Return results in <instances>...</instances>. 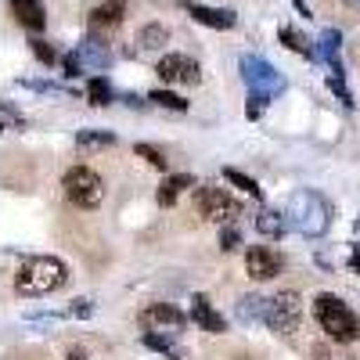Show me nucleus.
<instances>
[{
	"instance_id": "nucleus-1",
	"label": "nucleus",
	"mask_w": 360,
	"mask_h": 360,
	"mask_svg": "<svg viewBox=\"0 0 360 360\" xmlns=\"http://www.w3.org/2000/svg\"><path fill=\"white\" fill-rule=\"evenodd\" d=\"M69 270L58 256H33L15 270V292L22 295H51L65 285Z\"/></svg>"
},
{
	"instance_id": "nucleus-2",
	"label": "nucleus",
	"mask_w": 360,
	"mask_h": 360,
	"mask_svg": "<svg viewBox=\"0 0 360 360\" xmlns=\"http://www.w3.org/2000/svg\"><path fill=\"white\" fill-rule=\"evenodd\" d=\"M242 79H245V86H249V119H256L259 112H263V105L266 101H274L281 90H285V76L270 65V62H263V58H256V54H245L242 58Z\"/></svg>"
},
{
	"instance_id": "nucleus-3",
	"label": "nucleus",
	"mask_w": 360,
	"mask_h": 360,
	"mask_svg": "<svg viewBox=\"0 0 360 360\" xmlns=\"http://www.w3.org/2000/svg\"><path fill=\"white\" fill-rule=\"evenodd\" d=\"M314 317H317V324L328 332V339L332 342H356L360 339V321H356V314L342 303L339 295H328V292H321L317 299H314Z\"/></svg>"
},
{
	"instance_id": "nucleus-4",
	"label": "nucleus",
	"mask_w": 360,
	"mask_h": 360,
	"mask_svg": "<svg viewBox=\"0 0 360 360\" xmlns=\"http://www.w3.org/2000/svg\"><path fill=\"white\" fill-rule=\"evenodd\" d=\"M285 217H288V224H292L299 234L321 238V234L328 231V224H332V209H328V202H324L317 191H299V195H292Z\"/></svg>"
},
{
	"instance_id": "nucleus-5",
	"label": "nucleus",
	"mask_w": 360,
	"mask_h": 360,
	"mask_svg": "<svg viewBox=\"0 0 360 360\" xmlns=\"http://www.w3.org/2000/svg\"><path fill=\"white\" fill-rule=\"evenodd\" d=\"M62 188H65L69 202L79 205V209H94L105 198V180L94 169H86V166H72L65 173V180H62Z\"/></svg>"
},
{
	"instance_id": "nucleus-6",
	"label": "nucleus",
	"mask_w": 360,
	"mask_h": 360,
	"mask_svg": "<svg viewBox=\"0 0 360 360\" xmlns=\"http://www.w3.org/2000/svg\"><path fill=\"white\" fill-rule=\"evenodd\" d=\"M299 317H303V299L299 292H278L266 299V310H263V321L274 328V332L288 335L299 328Z\"/></svg>"
},
{
	"instance_id": "nucleus-7",
	"label": "nucleus",
	"mask_w": 360,
	"mask_h": 360,
	"mask_svg": "<svg viewBox=\"0 0 360 360\" xmlns=\"http://www.w3.org/2000/svg\"><path fill=\"white\" fill-rule=\"evenodd\" d=\"M195 213L213 220V224H231L242 209H238V202L224 188H198L195 191Z\"/></svg>"
},
{
	"instance_id": "nucleus-8",
	"label": "nucleus",
	"mask_w": 360,
	"mask_h": 360,
	"mask_svg": "<svg viewBox=\"0 0 360 360\" xmlns=\"http://www.w3.org/2000/svg\"><path fill=\"white\" fill-rule=\"evenodd\" d=\"M112 65V51L98 40H83L69 58H65V76H79V72H101Z\"/></svg>"
},
{
	"instance_id": "nucleus-9",
	"label": "nucleus",
	"mask_w": 360,
	"mask_h": 360,
	"mask_svg": "<svg viewBox=\"0 0 360 360\" xmlns=\"http://www.w3.org/2000/svg\"><path fill=\"white\" fill-rule=\"evenodd\" d=\"M141 328L144 332H159V335H176L180 328L188 324V314H180L176 307L169 303H152V307H144L141 310Z\"/></svg>"
},
{
	"instance_id": "nucleus-10",
	"label": "nucleus",
	"mask_w": 360,
	"mask_h": 360,
	"mask_svg": "<svg viewBox=\"0 0 360 360\" xmlns=\"http://www.w3.org/2000/svg\"><path fill=\"white\" fill-rule=\"evenodd\" d=\"M155 72H159L162 83H184V86H191V83L202 79L198 62H195V58H188V54H166V58H159Z\"/></svg>"
},
{
	"instance_id": "nucleus-11",
	"label": "nucleus",
	"mask_w": 360,
	"mask_h": 360,
	"mask_svg": "<svg viewBox=\"0 0 360 360\" xmlns=\"http://www.w3.org/2000/svg\"><path fill=\"white\" fill-rule=\"evenodd\" d=\"M245 270H249L252 281H270V278L281 274V256L266 245H252L245 252Z\"/></svg>"
},
{
	"instance_id": "nucleus-12",
	"label": "nucleus",
	"mask_w": 360,
	"mask_h": 360,
	"mask_svg": "<svg viewBox=\"0 0 360 360\" xmlns=\"http://www.w3.org/2000/svg\"><path fill=\"white\" fill-rule=\"evenodd\" d=\"M184 11H188L195 22L209 25V29H234V22H238V15H234L231 8H205V4H195V0H188Z\"/></svg>"
},
{
	"instance_id": "nucleus-13",
	"label": "nucleus",
	"mask_w": 360,
	"mask_h": 360,
	"mask_svg": "<svg viewBox=\"0 0 360 360\" xmlns=\"http://www.w3.org/2000/svg\"><path fill=\"white\" fill-rule=\"evenodd\" d=\"M191 321L202 328V332H213V335L227 332V321H224L213 307H209L205 295H195V299H191Z\"/></svg>"
},
{
	"instance_id": "nucleus-14",
	"label": "nucleus",
	"mask_w": 360,
	"mask_h": 360,
	"mask_svg": "<svg viewBox=\"0 0 360 360\" xmlns=\"http://www.w3.org/2000/svg\"><path fill=\"white\" fill-rule=\"evenodd\" d=\"M11 15H15V22L18 25H25V29H44V22H47V11H44V4L40 0H11Z\"/></svg>"
},
{
	"instance_id": "nucleus-15",
	"label": "nucleus",
	"mask_w": 360,
	"mask_h": 360,
	"mask_svg": "<svg viewBox=\"0 0 360 360\" xmlns=\"http://www.w3.org/2000/svg\"><path fill=\"white\" fill-rule=\"evenodd\" d=\"M127 15V0H105L90 11V29H115Z\"/></svg>"
},
{
	"instance_id": "nucleus-16",
	"label": "nucleus",
	"mask_w": 360,
	"mask_h": 360,
	"mask_svg": "<svg viewBox=\"0 0 360 360\" xmlns=\"http://www.w3.org/2000/svg\"><path fill=\"white\" fill-rule=\"evenodd\" d=\"M191 184H195V180H191L188 173H173V176L166 180V184L159 188V205H166V209H169L180 195H184V191L191 188Z\"/></svg>"
},
{
	"instance_id": "nucleus-17",
	"label": "nucleus",
	"mask_w": 360,
	"mask_h": 360,
	"mask_svg": "<svg viewBox=\"0 0 360 360\" xmlns=\"http://www.w3.org/2000/svg\"><path fill=\"white\" fill-rule=\"evenodd\" d=\"M256 231L263 238H281L285 234V217L274 213V209H259V213H256Z\"/></svg>"
},
{
	"instance_id": "nucleus-18",
	"label": "nucleus",
	"mask_w": 360,
	"mask_h": 360,
	"mask_svg": "<svg viewBox=\"0 0 360 360\" xmlns=\"http://www.w3.org/2000/svg\"><path fill=\"white\" fill-rule=\"evenodd\" d=\"M224 180H227V184H234L238 191H245L249 198H256V202L263 198V188L256 184V180H252V176H245L242 169H231V166H227V169H224Z\"/></svg>"
},
{
	"instance_id": "nucleus-19",
	"label": "nucleus",
	"mask_w": 360,
	"mask_h": 360,
	"mask_svg": "<svg viewBox=\"0 0 360 360\" xmlns=\"http://www.w3.org/2000/svg\"><path fill=\"white\" fill-rule=\"evenodd\" d=\"M317 44H321V47H317V58H324L328 65H335V62H339V44H342L339 29H324Z\"/></svg>"
},
{
	"instance_id": "nucleus-20",
	"label": "nucleus",
	"mask_w": 360,
	"mask_h": 360,
	"mask_svg": "<svg viewBox=\"0 0 360 360\" xmlns=\"http://www.w3.org/2000/svg\"><path fill=\"white\" fill-rule=\"evenodd\" d=\"M166 40H169V29H166V25H159V22L144 25V29H141V37H137V44H141V47H162Z\"/></svg>"
},
{
	"instance_id": "nucleus-21",
	"label": "nucleus",
	"mask_w": 360,
	"mask_h": 360,
	"mask_svg": "<svg viewBox=\"0 0 360 360\" xmlns=\"http://www.w3.org/2000/svg\"><path fill=\"white\" fill-rule=\"evenodd\" d=\"M86 98H90V105H98V108H105V105H112V86H108V79H90V86H86Z\"/></svg>"
},
{
	"instance_id": "nucleus-22",
	"label": "nucleus",
	"mask_w": 360,
	"mask_h": 360,
	"mask_svg": "<svg viewBox=\"0 0 360 360\" xmlns=\"http://www.w3.org/2000/svg\"><path fill=\"white\" fill-rule=\"evenodd\" d=\"M263 310H266V299H259V295H245L242 303H238L242 321H263Z\"/></svg>"
},
{
	"instance_id": "nucleus-23",
	"label": "nucleus",
	"mask_w": 360,
	"mask_h": 360,
	"mask_svg": "<svg viewBox=\"0 0 360 360\" xmlns=\"http://www.w3.org/2000/svg\"><path fill=\"white\" fill-rule=\"evenodd\" d=\"M76 144L79 148H108V144H115V137L105 134V130H79L76 134Z\"/></svg>"
},
{
	"instance_id": "nucleus-24",
	"label": "nucleus",
	"mask_w": 360,
	"mask_h": 360,
	"mask_svg": "<svg viewBox=\"0 0 360 360\" xmlns=\"http://www.w3.org/2000/svg\"><path fill=\"white\" fill-rule=\"evenodd\" d=\"M148 101H155L159 108H169V112H188V101L176 98V94H169V90H152V94H148Z\"/></svg>"
},
{
	"instance_id": "nucleus-25",
	"label": "nucleus",
	"mask_w": 360,
	"mask_h": 360,
	"mask_svg": "<svg viewBox=\"0 0 360 360\" xmlns=\"http://www.w3.org/2000/svg\"><path fill=\"white\" fill-rule=\"evenodd\" d=\"M281 40H285V47H288V51H295V54H307V58H317V51H314V47H310V44H307L303 37H299L295 29H288V25L281 29Z\"/></svg>"
},
{
	"instance_id": "nucleus-26",
	"label": "nucleus",
	"mask_w": 360,
	"mask_h": 360,
	"mask_svg": "<svg viewBox=\"0 0 360 360\" xmlns=\"http://www.w3.org/2000/svg\"><path fill=\"white\" fill-rule=\"evenodd\" d=\"M134 152H137V155H141V159H144L148 166H155V169H166V155L159 152V148H152V144H144V141H141V144H134Z\"/></svg>"
},
{
	"instance_id": "nucleus-27",
	"label": "nucleus",
	"mask_w": 360,
	"mask_h": 360,
	"mask_svg": "<svg viewBox=\"0 0 360 360\" xmlns=\"http://www.w3.org/2000/svg\"><path fill=\"white\" fill-rule=\"evenodd\" d=\"M11 127H15V130H18V127H25V119H22L8 101H0V130H11Z\"/></svg>"
},
{
	"instance_id": "nucleus-28",
	"label": "nucleus",
	"mask_w": 360,
	"mask_h": 360,
	"mask_svg": "<svg viewBox=\"0 0 360 360\" xmlns=\"http://www.w3.org/2000/svg\"><path fill=\"white\" fill-rule=\"evenodd\" d=\"M144 346L148 349H155V353H166V356H173L176 360V349L166 342V335H159V332H144Z\"/></svg>"
},
{
	"instance_id": "nucleus-29",
	"label": "nucleus",
	"mask_w": 360,
	"mask_h": 360,
	"mask_svg": "<svg viewBox=\"0 0 360 360\" xmlns=\"http://www.w3.org/2000/svg\"><path fill=\"white\" fill-rule=\"evenodd\" d=\"M94 314V299L83 295V299H72V307L65 310V317H90Z\"/></svg>"
},
{
	"instance_id": "nucleus-30",
	"label": "nucleus",
	"mask_w": 360,
	"mask_h": 360,
	"mask_svg": "<svg viewBox=\"0 0 360 360\" xmlns=\"http://www.w3.org/2000/svg\"><path fill=\"white\" fill-rule=\"evenodd\" d=\"M33 54L40 58L44 65H54V51H51V47L44 44V40H33Z\"/></svg>"
},
{
	"instance_id": "nucleus-31",
	"label": "nucleus",
	"mask_w": 360,
	"mask_h": 360,
	"mask_svg": "<svg viewBox=\"0 0 360 360\" xmlns=\"http://www.w3.org/2000/svg\"><path fill=\"white\" fill-rule=\"evenodd\" d=\"M231 249H238V231L234 227L224 231V252H231Z\"/></svg>"
},
{
	"instance_id": "nucleus-32",
	"label": "nucleus",
	"mask_w": 360,
	"mask_h": 360,
	"mask_svg": "<svg viewBox=\"0 0 360 360\" xmlns=\"http://www.w3.org/2000/svg\"><path fill=\"white\" fill-rule=\"evenodd\" d=\"M349 263H353V270L360 274V249H353V256H349Z\"/></svg>"
},
{
	"instance_id": "nucleus-33",
	"label": "nucleus",
	"mask_w": 360,
	"mask_h": 360,
	"mask_svg": "<svg viewBox=\"0 0 360 360\" xmlns=\"http://www.w3.org/2000/svg\"><path fill=\"white\" fill-rule=\"evenodd\" d=\"M292 4H295V8H299V11H303V18H307V15H310V8H307V0H292Z\"/></svg>"
},
{
	"instance_id": "nucleus-34",
	"label": "nucleus",
	"mask_w": 360,
	"mask_h": 360,
	"mask_svg": "<svg viewBox=\"0 0 360 360\" xmlns=\"http://www.w3.org/2000/svg\"><path fill=\"white\" fill-rule=\"evenodd\" d=\"M65 360H86V353H79V349H76V353H69Z\"/></svg>"
},
{
	"instance_id": "nucleus-35",
	"label": "nucleus",
	"mask_w": 360,
	"mask_h": 360,
	"mask_svg": "<svg viewBox=\"0 0 360 360\" xmlns=\"http://www.w3.org/2000/svg\"><path fill=\"white\" fill-rule=\"evenodd\" d=\"M346 4H349V8H360V0H346Z\"/></svg>"
},
{
	"instance_id": "nucleus-36",
	"label": "nucleus",
	"mask_w": 360,
	"mask_h": 360,
	"mask_svg": "<svg viewBox=\"0 0 360 360\" xmlns=\"http://www.w3.org/2000/svg\"><path fill=\"white\" fill-rule=\"evenodd\" d=\"M242 360H245V356H242Z\"/></svg>"
}]
</instances>
